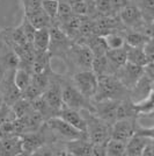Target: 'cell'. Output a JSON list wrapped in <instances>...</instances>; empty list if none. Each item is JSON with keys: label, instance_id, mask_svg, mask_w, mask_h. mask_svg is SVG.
<instances>
[{"label": "cell", "instance_id": "cell-1", "mask_svg": "<svg viewBox=\"0 0 154 156\" xmlns=\"http://www.w3.org/2000/svg\"><path fill=\"white\" fill-rule=\"evenodd\" d=\"M129 90L116 77V75H103L99 76V85L94 99L96 101L107 99L122 100V96L129 94Z\"/></svg>", "mask_w": 154, "mask_h": 156}, {"label": "cell", "instance_id": "cell-2", "mask_svg": "<svg viewBox=\"0 0 154 156\" xmlns=\"http://www.w3.org/2000/svg\"><path fill=\"white\" fill-rule=\"evenodd\" d=\"M87 135L94 144H105L111 139V125L87 110Z\"/></svg>", "mask_w": 154, "mask_h": 156}, {"label": "cell", "instance_id": "cell-3", "mask_svg": "<svg viewBox=\"0 0 154 156\" xmlns=\"http://www.w3.org/2000/svg\"><path fill=\"white\" fill-rule=\"evenodd\" d=\"M62 98L64 106L74 108L78 111L88 110L93 112V106L90 105L89 99L82 96V93L73 85V83H62Z\"/></svg>", "mask_w": 154, "mask_h": 156}, {"label": "cell", "instance_id": "cell-4", "mask_svg": "<svg viewBox=\"0 0 154 156\" xmlns=\"http://www.w3.org/2000/svg\"><path fill=\"white\" fill-rule=\"evenodd\" d=\"M72 83L87 99L94 98L99 85V77L93 70H81L74 73Z\"/></svg>", "mask_w": 154, "mask_h": 156}, {"label": "cell", "instance_id": "cell-5", "mask_svg": "<svg viewBox=\"0 0 154 156\" xmlns=\"http://www.w3.org/2000/svg\"><path fill=\"white\" fill-rule=\"evenodd\" d=\"M46 127L51 130L52 133H56L57 135L62 136L63 139L66 140H77V139H84L87 137L88 135L75 128L74 126H72L69 124L67 121H65L63 118H60L59 115H55L49 119H46Z\"/></svg>", "mask_w": 154, "mask_h": 156}, {"label": "cell", "instance_id": "cell-6", "mask_svg": "<svg viewBox=\"0 0 154 156\" xmlns=\"http://www.w3.org/2000/svg\"><path fill=\"white\" fill-rule=\"evenodd\" d=\"M66 58L75 64L81 70H92V64L94 59V54L90 48L85 43H73L67 52Z\"/></svg>", "mask_w": 154, "mask_h": 156}, {"label": "cell", "instance_id": "cell-7", "mask_svg": "<svg viewBox=\"0 0 154 156\" xmlns=\"http://www.w3.org/2000/svg\"><path fill=\"white\" fill-rule=\"evenodd\" d=\"M145 73V68L140 65L132 64L130 62H126L124 65L119 66L116 71V77L118 78L129 91L135 87V85L138 83V80L142 77Z\"/></svg>", "mask_w": 154, "mask_h": 156}, {"label": "cell", "instance_id": "cell-8", "mask_svg": "<svg viewBox=\"0 0 154 156\" xmlns=\"http://www.w3.org/2000/svg\"><path fill=\"white\" fill-rule=\"evenodd\" d=\"M137 126L138 124L136 121V118L119 119L111 125V137L123 142H128L136 134Z\"/></svg>", "mask_w": 154, "mask_h": 156}, {"label": "cell", "instance_id": "cell-9", "mask_svg": "<svg viewBox=\"0 0 154 156\" xmlns=\"http://www.w3.org/2000/svg\"><path fill=\"white\" fill-rule=\"evenodd\" d=\"M43 98L45 99L46 104L49 105V107L52 110V112L56 113L57 115L58 112L64 107L63 98H62V83L57 79L50 80L49 86L43 93Z\"/></svg>", "mask_w": 154, "mask_h": 156}, {"label": "cell", "instance_id": "cell-10", "mask_svg": "<svg viewBox=\"0 0 154 156\" xmlns=\"http://www.w3.org/2000/svg\"><path fill=\"white\" fill-rule=\"evenodd\" d=\"M21 144L23 154H35L45 144V134L39 129L25 133L21 135Z\"/></svg>", "mask_w": 154, "mask_h": 156}, {"label": "cell", "instance_id": "cell-11", "mask_svg": "<svg viewBox=\"0 0 154 156\" xmlns=\"http://www.w3.org/2000/svg\"><path fill=\"white\" fill-rule=\"evenodd\" d=\"M93 147L94 143L89 139H77V140H70L66 143V151L67 154L77 156H86L93 155Z\"/></svg>", "mask_w": 154, "mask_h": 156}, {"label": "cell", "instance_id": "cell-12", "mask_svg": "<svg viewBox=\"0 0 154 156\" xmlns=\"http://www.w3.org/2000/svg\"><path fill=\"white\" fill-rule=\"evenodd\" d=\"M57 115L63 118L65 121H67L69 124L74 126L75 128H78L79 130H81V132H84V133L87 134V122H86V119L79 113L78 110L64 106L62 110L58 112Z\"/></svg>", "mask_w": 154, "mask_h": 156}, {"label": "cell", "instance_id": "cell-13", "mask_svg": "<svg viewBox=\"0 0 154 156\" xmlns=\"http://www.w3.org/2000/svg\"><path fill=\"white\" fill-rule=\"evenodd\" d=\"M119 19L122 23L126 27H138L141 25L142 21V15H141L140 9L137 5H126L119 12Z\"/></svg>", "mask_w": 154, "mask_h": 156}, {"label": "cell", "instance_id": "cell-14", "mask_svg": "<svg viewBox=\"0 0 154 156\" xmlns=\"http://www.w3.org/2000/svg\"><path fill=\"white\" fill-rule=\"evenodd\" d=\"M27 19L30 21L32 26L35 27L36 29H41V28H50L53 25V21L51 18L46 14L43 7L39 8L37 11H34L29 14H25Z\"/></svg>", "mask_w": 154, "mask_h": 156}, {"label": "cell", "instance_id": "cell-15", "mask_svg": "<svg viewBox=\"0 0 154 156\" xmlns=\"http://www.w3.org/2000/svg\"><path fill=\"white\" fill-rule=\"evenodd\" d=\"M32 47L36 52L49 51L50 47V28H41L36 29L34 40H32Z\"/></svg>", "mask_w": 154, "mask_h": 156}, {"label": "cell", "instance_id": "cell-16", "mask_svg": "<svg viewBox=\"0 0 154 156\" xmlns=\"http://www.w3.org/2000/svg\"><path fill=\"white\" fill-rule=\"evenodd\" d=\"M148 139L145 136H141L138 134H135L126 142V149H125V155L129 156H140L142 155L144 148L147 143Z\"/></svg>", "mask_w": 154, "mask_h": 156}, {"label": "cell", "instance_id": "cell-17", "mask_svg": "<svg viewBox=\"0 0 154 156\" xmlns=\"http://www.w3.org/2000/svg\"><path fill=\"white\" fill-rule=\"evenodd\" d=\"M126 49H128V62L144 68L149 63V59L142 47H130L126 44Z\"/></svg>", "mask_w": 154, "mask_h": 156}, {"label": "cell", "instance_id": "cell-18", "mask_svg": "<svg viewBox=\"0 0 154 156\" xmlns=\"http://www.w3.org/2000/svg\"><path fill=\"white\" fill-rule=\"evenodd\" d=\"M107 57L109 59L111 65L114 66L117 71V69L119 66L124 65L128 62V49H126V44L123 48H118V49H108L107 51Z\"/></svg>", "mask_w": 154, "mask_h": 156}, {"label": "cell", "instance_id": "cell-19", "mask_svg": "<svg viewBox=\"0 0 154 156\" xmlns=\"http://www.w3.org/2000/svg\"><path fill=\"white\" fill-rule=\"evenodd\" d=\"M32 73L30 72L29 69L22 68V66H18V69L14 72L13 79L15 85H16V87L21 91V93L30 85V83H32Z\"/></svg>", "mask_w": 154, "mask_h": 156}, {"label": "cell", "instance_id": "cell-20", "mask_svg": "<svg viewBox=\"0 0 154 156\" xmlns=\"http://www.w3.org/2000/svg\"><path fill=\"white\" fill-rule=\"evenodd\" d=\"M4 155H18L23 154L22 144H21V136H11L4 140H0Z\"/></svg>", "mask_w": 154, "mask_h": 156}, {"label": "cell", "instance_id": "cell-21", "mask_svg": "<svg viewBox=\"0 0 154 156\" xmlns=\"http://www.w3.org/2000/svg\"><path fill=\"white\" fill-rule=\"evenodd\" d=\"M86 44L90 48V50L93 51L94 56L105 55L108 49H109L108 46H107L105 39L102 35H93V36H90L89 39L86 41Z\"/></svg>", "mask_w": 154, "mask_h": 156}, {"label": "cell", "instance_id": "cell-22", "mask_svg": "<svg viewBox=\"0 0 154 156\" xmlns=\"http://www.w3.org/2000/svg\"><path fill=\"white\" fill-rule=\"evenodd\" d=\"M125 149H126V142H123L112 137L105 144V153L109 156L125 155Z\"/></svg>", "mask_w": 154, "mask_h": 156}, {"label": "cell", "instance_id": "cell-23", "mask_svg": "<svg viewBox=\"0 0 154 156\" xmlns=\"http://www.w3.org/2000/svg\"><path fill=\"white\" fill-rule=\"evenodd\" d=\"M73 11H72V6L67 0H59V4H58V13L57 18L55 21H58L57 25L60 23H64L65 21L70 19L71 16L73 15ZM55 23V22H53Z\"/></svg>", "mask_w": 154, "mask_h": 156}, {"label": "cell", "instance_id": "cell-24", "mask_svg": "<svg viewBox=\"0 0 154 156\" xmlns=\"http://www.w3.org/2000/svg\"><path fill=\"white\" fill-rule=\"evenodd\" d=\"M104 39L107 42V46L109 49H118V48H123L125 47V39L122 34L115 30V32H111L107 35H104Z\"/></svg>", "mask_w": 154, "mask_h": 156}, {"label": "cell", "instance_id": "cell-25", "mask_svg": "<svg viewBox=\"0 0 154 156\" xmlns=\"http://www.w3.org/2000/svg\"><path fill=\"white\" fill-rule=\"evenodd\" d=\"M125 43L130 47H142L146 44V42L148 41V37L145 36L144 34H141L139 32H131L128 33L125 36Z\"/></svg>", "mask_w": 154, "mask_h": 156}, {"label": "cell", "instance_id": "cell-26", "mask_svg": "<svg viewBox=\"0 0 154 156\" xmlns=\"http://www.w3.org/2000/svg\"><path fill=\"white\" fill-rule=\"evenodd\" d=\"M58 4H59V0H42V7H43V9L51 18V20L53 22H55V20L57 18Z\"/></svg>", "mask_w": 154, "mask_h": 156}, {"label": "cell", "instance_id": "cell-27", "mask_svg": "<svg viewBox=\"0 0 154 156\" xmlns=\"http://www.w3.org/2000/svg\"><path fill=\"white\" fill-rule=\"evenodd\" d=\"M19 27L21 28V30L23 32L26 39L28 40V42L32 43V40H34V35H35V32H36V28L30 23V21L27 19L26 16H23L22 23H21Z\"/></svg>", "mask_w": 154, "mask_h": 156}, {"label": "cell", "instance_id": "cell-28", "mask_svg": "<svg viewBox=\"0 0 154 156\" xmlns=\"http://www.w3.org/2000/svg\"><path fill=\"white\" fill-rule=\"evenodd\" d=\"M89 4L86 1V0H82V1H79V2H75L72 5V11L75 15H80V16H86L88 12H89Z\"/></svg>", "mask_w": 154, "mask_h": 156}, {"label": "cell", "instance_id": "cell-29", "mask_svg": "<svg viewBox=\"0 0 154 156\" xmlns=\"http://www.w3.org/2000/svg\"><path fill=\"white\" fill-rule=\"evenodd\" d=\"M25 9V14H29L42 8V0H21Z\"/></svg>", "mask_w": 154, "mask_h": 156}, {"label": "cell", "instance_id": "cell-30", "mask_svg": "<svg viewBox=\"0 0 154 156\" xmlns=\"http://www.w3.org/2000/svg\"><path fill=\"white\" fill-rule=\"evenodd\" d=\"M130 0H110V5H111V9H112V14H119L124 7L129 5Z\"/></svg>", "mask_w": 154, "mask_h": 156}, {"label": "cell", "instance_id": "cell-31", "mask_svg": "<svg viewBox=\"0 0 154 156\" xmlns=\"http://www.w3.org/2000/svg\"><path fill=\"white\" fill-rule=\"evenodd\" d=\"M136 134L141 135V136H145L147 139H154V126L153 127H140V126H137V130H136Z\"/></svg>", "mask_w": 154, "mask_h": 156}, {"label": "cell", "instance_id": "cell-32", "mask_svg": "<svg viewBox=\"0 0 154 156\" xmlns=\"http://www.w3.org/2000/svg\"><path fill=\"white\" fill-rule=\"evenodd\" d=\"M144 156H154V139H148L147 143L142 151Z\"/></svg>", "mask_w": 154, "mask_h": 156}, {"label": "cell", "instance_id": "cell-33", "mask_svg": "<svg viewBox=\"0 0 154 156\" xmlns=\"http://www.w3.org/2000/svg\"><path fill=\"white\" fill-rule=\"evenodd\" d=\"M71 4V6L73 5V4H75V2H79V1H82V0H67Z\"/></svg>", "mask_w": 154, "mask_h": 156}, {"label": "cell", "instance_id": "cell-34", "mask_svg": "<svg viewBox=\"0 0 154 156\" xmlns=\"http://www.w3.org/2000/svg\"><path fill=\"white\" fill-rule=\"evenodd\" d=\"M86 1H87V2H88V4H90V2H92V1H93V0H86Z\"/></svg>", "mask_w": 154, "mask_h": 156}]
</instances>
